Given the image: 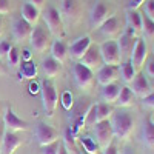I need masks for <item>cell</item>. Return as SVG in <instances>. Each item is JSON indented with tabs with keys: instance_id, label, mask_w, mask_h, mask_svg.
<instances>
[{
	"instance_id": "cell-1",
	"label": "cell",
	"mask_w": 154,
	"mask_h": 154,
	"mask_svg": "<svg viewBox=\"0 0 154 154\" xmlns=\"http://www.w3.org/2000/svg\"><path fill=\"white\" fill-rule=\"evenodd\" d=\"M109 122H111V126H112L114 137H117L120 140L128 139L134 130V119H133V116L126 111L112 112Z\"/></svg>"
},
{
	"instance_id": "cell-2",
	"label": "cell",
	"mask_w": 154,
	"mask_h": 154,
	"mask_svg": "<svg viewBox=\"0 0 154 154\" xmlns=\"http://www.w3.org/2000/svg\"><path fill=\"white\" fill-rule=\"evenodd\" d=\"M43 22L46 25V28L49 34H53L56 38H63L66 35L65 23H63V17L60 14V11L56 9L54 6H48L45 14H43Z\"/></svg>"
},
{
	"instance_id": "cell-3",
	"label": "cell",
	"mask_w": 154,
	"mask_h": 154,
	"mask_svg": "<svg viewBox=\"0 0 154 154\" xmlns=\"http://www.w3.org/2000/svg\"><path fill=\"white\" fill-rule=\"evenodd\" d=\"M40 94H42V105H43V109H45L46 116L48 117H53L54 112H56V108H57V103H59V96H57L56 85L49 79L42 80Z\"/></svg>"
},
{
	"instance_id": "cell-4",
	"label": "cell",
	"mask_w": 154,
	"mask_h": 154,
	"mask_svg": "<svg viewBox=\"0 0 154 154\" xmlns=\"http://www.w3.org/2000/svg\"><path fill=\"white\" fill-rule=\"evenodd\" d=\"M99 51L102 60H103V65H109V66H119L122 57H120V51L117 46V42L116 40H105L99 45Z\"/></svg>"
},
{
	"instance_id": "cell-5",
	"label": "cell",
	"mask_w": 154,
	"mask_h": 154,
	"mask_svg": "<svg viewBox=\"0 0 154 154\" xmlns=\"http://www.w3.org/2000/svg\"><path fill=\"white\" fill-rule=\"evenodd\" d=\"M72 79L80 89H89L94 82V72L83 66L82 63L75 62L72 65Z\"/></svg>"
},
{
	"instance_id": "cell-6",
	"label": "cell",
	"mask_w": 154,
	"mask_h": 154,
	"mask_svg": "<svg viewBox=\"0 0 154 154\" xmlns=\"http://www.w3.org/2000/svg\"><path fill=\"white\" fill-rule=\"evenodd\" d=\"M34 136H35V140L38 142V145L43 146V145H48L51 142H54V140H57L59 139V131L54 126L40 122L34 128Z\"/></svg>"
},
{
	"instance_id": "cell-7",
	"label": "cell",
	"mask_w": 154,
	"mask_h": 154,
	"mask_svg": "<svg viewBox=\"0 0 154 154\" xmlns=\"http://www.w3.org/2000/svg\"><path fill=\"white\" fill-rule=\"evenodd\" d=\"M3 126L6 131H14V133L28 130V123L25 120H22L11 106H6L3 111Z\"/></svg>"
},
{
	"instance_id": "cell-8",
	"label": "cell",
	"mask_w": 154,
	"mask_h": 154,
	"mask_svg": "<svg viewBox=\"0 0 154 154\" xmlns=\"http://www.w3.org/2000/svg\"><path fill=\"white\" fill-rule=\"evenodd\" d=\"M94 133H96V139H97V143L105 148L108 146L112 139H114V133H112V126H111V122L109 119L108 120H100L94 125Z\"/></svg>"
},
{
	"instance_id": "cell-9",
	"label": "cell",
	"mask_w": 154,
	"mask_h": 154,
	"mask_svg": "<svg viewBox=\"0 0 154 154\" xmlns=\"http://www.w3.org/2000/svg\"><path fill=\"white\" fill-rule=\"evenodd\" d=\"M148 45L145 40H142V38H136V42H134V48L131 51V56H130V62L134 65L136 69H140L143 65H145V62L148 59Z\"/></svg>"
},
{
	"instance_id": "cell-10",
	"label": "cell",
	"mask_w": 154,
	"mask_h": 154,
	"mask_svg": "<svg viewBox=\"0 0 154 154\" xmlns=\"http://www.w3.org/2000/svg\"><path fill=\"white\" fill-rule=\"evenodd\" d=\"M79 63H82L83 66H86L88 69H91L93 72L103 66V60H102V56H100L99 45H91L89 46L88 51L85 53V56L79 60Z\"/></svg>"
},
{
	"instance_id": "cell-11",
	"label": "cell",
	"mask_w": 154,
	"mask_h": 154,
	"mask_svg": "<svg viewBox=\"0 0 154 154\" xmlns=\"http://www.w3.org/2000/svg\"><path fill=\"white\" fill-rule=\"evenodd\" d=\"M109 17V8L103 2H96L89 11V25L91 28H100L102 23Z\"/></svg>"
},
{
	"instance_id": "cell-12",
	"label": "cell",
	"mask_w": 154,
	"mask_h": 154,
	"mask_svg": "<svg viewBox=\"0 0 154 154\" xmlns=\"http://www.w3.org/2000/svg\"><path fill=\"white\" fill-rule=\"evenodd\" d=\"M91 45H93V40H91V37H89V35L77 37L75 40L69 45V48H68V56H71V59L79 62L85 56V53L88 51V48Z\"/></svg>"
},
{
	"instance_id": "cell-13",
	"label": "cell",
	"mask_w": 154,
	"mask_h": 154,
	"mask_svg": "<svg viewBox=\"0 0 154 154\" xmlns=\"http://www.w3.org/2000/svg\"><path fill=\"white\" fill-rule=\"evenodd\" d=\"M29 43H31V46L35 53H43V51L49 46V35L42 26H35L31 31Z\"/></svg>"
},
{
	"instance_id": "cell-14",
	"label": "cell",
	"mask_w": 154,
	"mask_h": 154,
	"mask_svg": "<svg viewBox=\"0 0 154 154\" xmlns=\"http://www.w3.org/2000/svg\"><path fill=\"white\" fill-rule=\"evenodd\" d=\"M31 31H32V26L25 22L22 17H16L12 20V26H11V32H12V38L16 42H25L28 40L29 35H31Z\"/></svg>"
},
{
	"instance_id": "cell-15",
	"label": "cell",
	"mask_w": 154,
	"mask_h": 154,
	"mask_svg": "<svg viewBox=\"0 0 154 154\" xmlns=\"http://www.w3.org/2000/svg\"><path fill=\"white\" fill-rule=\"evenodd\" d=\"M130 88H131L133 94H134L136 97H140V99H143V97H146L148 94L152 93L151 83H149V80H148V77H145L143 72L136 74V77H134V80L131 82V86H130Z\"/></svg>"
},
{
	"instance_id": "cell-16",
	"label": "cell",
	"mask_w": 154,
	"mask_h": 154,
	"mask_svg": "<svg viewBox=\"0 0 154 154\" xmlns=\"http://www.w3.org/2000/svg\"><path fill=\"white\" fill-rule=\"evenodd\" d=\"M100 34L106 37L108 40H111L112 37L119 35L120 31H122V23H120V19L117 16H109L103 23H102V26L99 28Z\"/></svg>"
},
{
	"instance_id": "cell-17",
	"label": "cell",
	"mask_w": 154,
	"mask_h": 154,
	"mask_svg": "<svg viewBox=\"0 0 154 154\" xmlns=\"http://www.w3.org/2000/svg\"><path fill=\"white\" fill-rule=\"evenodd\" d=\"M116 42H117V46H119V51H120V57H122V59H130L131 51H133V48H134L136 35L125 29Z\"/></svg>"
},
{
	"instance_id": "cell-18",
	"label": "cell",
	"mask_w": 154,
	"mask_h": 154,
	"mask_svg": "<svg viewBox=\"0 0 154 154\" xmlns=\"http://www.w3.org/2000/svg\"><path fill=\"white\" fill-rule=\"evenodd\" d=\"M97 82L105 86L109 83H116V80L120 79L119 74V66H109V65H103L100 69H97Z\"/></svg>"
},
{
	"instance_id": "cell-19",
	"label": "cell",
	"mask_w": 154,
	"mask_h": 154,
	"mask_svg": "<svg viewBox=\"0 0 154 154\" xmlns=\"http://www.w3.org/2000/svg\"><path fill=\"white\" fill-rule=\"evenodd\" d=\"M125 20H126V31H130L134 35L142 31V16L139 14L137 9H126Z\"/></svg>"
},
{
	"instance_id": "cell-20",
	"label": "cell",
	"mask_w": 154,
	"mask_h": 154,
	"mask_svg": "<svg viewBox=\"0 0 154 154\" xmlns=\"http://www.w3.org/2000/svg\"><path fill=\"white\" fill-rule=\"evenodd\" d=\"M22 145V139L14 131H5L2 140V151L3 154H14L16 149Z\"/></svg>"
},
{
	"instance_id": "cell-21",
	"label": "cell",
	"mask_w": 154,
	"mask_h": 154,
	"mask_svg": "<svg viewBox=\"0 0 154 154\" xmlns=\"http://www.w3.org/2000/svg\"><path fill=\"white\" fill-rule=\"evenodd\" d=\"M51 57L56 59L60 65L68 60V48H66L65 42H63L62 38H56V40L51 43Z\"/></svg>"
},
{
	"instance_id": "cell-22",
	"label": "cell",
	"mask_w": 154,
	"mask_h": 154,
	"mask_svg": "<svg viewBox=\"0 0 154 154\" xmlns=\"http://www.w3.org/2000/svg\"><path fill=\"white\" fill-rule=\"evenodd\" d=\"M20 17L32 26V25H35L38 22V19H40V9L35 8L34 5H31L29 2H26L20 8Z\"/></svg>"
},
{
	"instance_id": "cell-23",
	"label": "cell",
	"mask_w": 154,
	"mask_h": 154,
	"mask_svg": "<svg viewBox=\"0 0 154 154\" xmlns=\"http://www.w3.org/2000/svg\"><path fill=\"white\" fill-rule=\"evenodd\" d=\"M119 74H120V79L123 80L125 85H131V82L134 80V77L137 74V69L134 68V65L130 60H126V62H120Z\"/></svg>"
},
{
	"instance_id": "cell-24",
	"label": "cell",
	"mask_w": 154,
	"mask_h": 154,
	"mask_svg": "<svg viewBox=\"0 0 154 154\" xmlns=\"http://www.w3.org/2000/svg\"><path fill=\"white\" fill-rule=\"evenodd\" d=\"M120 85L117 83H109V85H105L103 89H102V100L105 102V103H116V100L119 97V93H120Z\"/></svg>"
},
{
	"instance_id": "cell-25",
	"label": "cell",
	"mask_w": 154,
	"mask_h": 154,
	"mask_svg": "<svg viewBox=\"0 0 154 154\" xmlns=\"http://www.w3.org/2000/svg\"><path fill=\"white\" fill-rule=\"evenodd\" d=\"M42 69L48 79H54L56 75L60 74V63L53 57H46L42 60Z\"/></svg>"
},
{
	"instance_id": "cell-26",
	"label": "cell",
	"mask_w": 154,
	"mask_h": 154,
	"mask_svg": "<svg viewBox=\"0 0 154 154\" xmlns=\"http://www.w3.org/2000/svg\"><path fill=\"white\" fill-rule=\"evenodd\" d=\"M19 75L22 79H35L37 77V65L32 60H22L19 65Z\"/></svg>"
},
{
	"instance_id": "cell-27",
	"label": "cell",
	"mask_w": 154,
	"mask_h": 154,
	"mask_svg": "<svg viewBox=\"0 0 154 154\" xmlns=\"http://www.w3.org/2000/svg\"><path fill=\"white\" fill-rule=\"evenodd\" d=\"M134 97L136 96L133 94L131 88L128 85H125V86L120 88V93H119L117 100H116V105L120 106V108H128V106H131L134 103Z\"/></svg>"
},
{
	"instance_id": "cell-28",
	"label": "cell",
	"mask_w": 154,
	"mask_h": 154,
	"mask_svg": "<svg viewBox=\"0 0 154 154\" xmlns=\"http://www.w3.org/2000/svg\"><path fill=\"white\" fill-rule=\"evenodd\" d=\"M143 142L149 148L154 146V120L151 117L143 122Z\"/></svg>"
},
{
	"instance_id": "cell-29",
	"label": "cell",
	"mask_w": 154,
	"mask_h": 154,
	"mask_svg": "<svg viewBox=\"0 0 154 154\" xmlns=\"http://www.w3.org/2000/svg\"><path fill=\"white\" fill-rule=\"evenodd\" d=\"M80 145H82V148H83V151L86 154H97V152H100V145L97 143V140H94L93 137H89V136L80 137Z\"/></svg>"
},
{
	"instance_id": "cell-30",
	"label": "cell",
	"mask_w": 154,
	"mask_h": 154,
	"mask_svg": "<svg viewBox=\"0 0 154 154\" xmlns=\"http://www.w3.org/2000/svg\"><path fill=\"white\" fill-rule=\"evenodd\" d=\"M99 122V117H97V106L96 105H91L89 109L86 111L85 114V119H83V128H94V125Z\"/></svg>"
},
{
	"instance_id": "cell-31",
	"label": "cell",
	"mask_w": 154,
	"mask_h": 154,
	"mask_svg": "<svg viewBox=\"0 0 154 154\" xmlns=\"http://www.w3.org/2000/svg\"><path fill=\"white\" fill-rule=\"evenodd\" d=\"M97 106V117H99V122L100 120H108L111 116H112V106L109 103H105V102H100V103L96 105Z\"/></svg>"
},
{
	"instance_id": "cell-32",
	"label": "cell",
	"mask_w": 154,
	"mask_h": 154,
	"mask_svg": "<svg viewBox=\"0 0 154 154\" xmlns=\"http://www.w3.org/2000/svg\"><path fill=\"white\" fill-rule=\"evenodd\" d=\"M140 32H143L145 38L152 40L154 38V20L148 19L146 16H142V31Z\"/></svg>"
},
{
	"instance_id": "cell-33",
	"label": "cell",
	"mask_w": 154,
	"mask_h": 154,
	"mask_svg": "<svg viewBox=\"0 0 154 154\" xmlns=\"http://www.w3.org/2000/svg\"><path fill=\"white\" fill-rule=\"evenodd\" d=\"M6 59H8V65H9L11 68H17V66L20 65V62H22L20 53H19V49H17L16 46H12V48L9 49V53L6 54Z\"/></svg>"
},
{
	"instance_id": "cell-34",
	"label": "cell",
	"mask_w": 154,
	"mask_h": 154,
	"mask_svg": "<svg viewBox=\"0 0 154 154\" xmlns=\"http://www.w3.org/2000/svg\"><path fill=\"white\" fill-rule=\"evenodd\" d=\"M75 6H77L75 0H63V3H62V12H60V14H65L68 17L74 16L75 14Z\"/></svg>"
},
{
	"instance_id": "cell-35",
	"label": "cell",
	"mask_w": 154,
	"mask_h": 154,
	"mask_svg": "<svg viewBox=\"0 0 154 154\" xmlns=\"http://www.w3.org/2000/svg\"><path fill=\"white\" fill-rule=\"evenodd\" d=\"M60 145H62V142L57 139V140H54V142H51V143H48V145H43V146L40 148V152H42V154H59Z\"/></svg>"
},
{
	"instance_id": "cell-36",
	"label": "cell",
	"mask_w": 154,
	"mask_h": 154,
	"mask_svg": "<svg viewBox=\"0 0 154 154\" xmlns=\"http://www.w3.org/2000/svg\"><path fill=\"white\" fill-rule=\"evenodd\" d=\"M142 6H143V11H145V16L148 19L154 20V0H146Z\"/></svg>"
},
{
	"instance_id": "cell-37",
	"label": "cell",
	"mask_w": 154,
	"mask_h": 154,
	"mask_svg": "<svg viewBox=\"0 0 154 154\" xmlns=\"http://www.w3.org/2000/svg\"><path fill=\"white\" fill-rule=\"evenodd\" d=\"M11 48H12V45L9 40H0V57H5L9 53Z\"/></svg>"
},
{
	"instance_id": "cell-38",
	"label": "cell",
	"mask_w": 154,
	"mask_h": 154,
	"mask_svg": "<svg viewBox=\"0 0 154 154\" xmlns=\"http://www.w3.org/2000/svg\"><path fill=\"white\" fill-rule=\"evenodd\" d=\"M11 11L9 0H0V16H6Z\"/></svg>"
},
{
	"instance_id": "cell-39",
	"label": "cell",
	"mask_w": 154,
	"mask_h": 154,
	"mask_svg": "<svg viewBox=\"0 0 154 154\" xmlns=\"http://www.w3.org/2000/svg\"><path fill=\"white\" fill-rule=\"evenodd\" d=\"M102 154H119V149H117V145H116L114 142H111L108 146L103 148V151H102Z\"/></svg>"
},
{
	"instance_id": "cell-40",
	"label": "cell",
	"mask_w": 154,
	"mask_h": 154,
	"mask_svg": "<svg viewBox=\"0 0 154 154\" xmlns=\"http://www.w3.org/2000/svg\"><path fill=\"white\" fill-rule=\"evenodd\" d=\"M142 100H143V105H145V106L154 109V91H152L151 94H148L146 97H143Z\"/></svg>"
},
{
	"instance_id": "cell-41",
	"label": "cell",
	"mask_w": 154,
	"mask_h": 154,
	"mask_svg": "<svg viewBox=\"0 0 154 154\" xmlns=\"http://www.w3.org/2000/svg\"><path fill=\"white\" fill-rule=\"evenodd\" d=\"M146 0H130V5H128V9H139Z\"/></svg>"
},
{
	"instance_id": "cell-42",
	"label": "cell",
	"mask_w": 154,
	"mask_h": 154,
	"mask_svg": "<svg viewBox=\"0 0 154 154\" xmlns=\"http://www.w3.org/2000/svg\"><path fill=\"white\" fill-rule=\"evenodd\" d=\"M146 75L148 77H154V59L146 63Z\"/></svg>"
},
{
	"instance_id": "cell-43",
	"label": "cell",
	"mask_w": 154,
	"mask_h": 154,
	"mask_svg": "<svg viewBox=\"0 0 154 154\" xmlns=\"http://www.w3.org/2000/svg\"><path fill=\"white\" fill-rule=\"evenodd\" d=\"M28 2H29L31 5H34L35 8H38V9H40V8L45 5V2H46V0H28Z\"/></svg>"
},
{
	"instance_id": "cell-44",
	"label": "cell",
	"mask_w": 154,
	"mask_h": 154,
	"mask_svg": "<svg viewBox=\"0 0 154 154\" xmlns=\"http://www.w3.org/2000/svg\"><path fill=\"white\" fill-rule=\"evenodd\" d=\"M20 59H22V60H32V59H31V51H29V49H25L23 54L20 56Z\"/></svg>"
},
{
	"instance_id": "cell-45",
	"label": "cell",
	"mask_w": 154,
	"mask_h": 154,
	"mask_svg": "<svg viewBox=\"0 0 154 154\" xmlns=\"http://www.w3.org/2000/svg\"><path fill=\"white\" fill-rule=\"evenodd\" d=\"M59 154H69V152H68V146L62 143V145H60V149H59Z\"/></svg>"
},
{
	"instance_id": "cell-46",
	"label": "cell",
	"mask_w": 154,
	"mask_h": 154,
	"mask_svg": "<svg viewBox=\"0 0 154 154\" xmlns=\"http://www.w3.org/2000/svg\"><path fill=\"white\" fill-rule=\"evenodd\" d=\"M3 128H5V126H2V125H0V149H2V140H3V134H5Z\"/></svg>"
},
{
	"instance_id": "cell-47",
	"label": "cell",
	"mask_w": 154,
	"mask_h": 154,
	"mask_svg": "<svg viewBox=\"0 0 154 154\" xmlns=\"http://www.w3.org/2000/svg\"><path fill=\"white\" fill-rule=\"evenodd\" d=\"M3 34V20H2V17H0V35Z\"/></svg>"
},
{
	"instance_id": "cell-48",
	"label": "cell",
	"mask_w": 154,
	"mask_h": 154,
	"mask_svg": "<svg viewBox=\"0 0 154 154\" xmlns=\"http://www.w3.org/2000/svg\"><path fill=\"white\" fill-rule=\"evenodd\" d=\"M3 72V69H2V63H0V74H2Z\"/></svg>"
},
{
	"instance_id": "cell-49",
	"label": "cell",
	"mask_w": 154,
	"mask_h": 154,
	"mask_svg": "<svg viewBox=\"0 0 154 154\" xmlns=\"http://www.w3.org/2000/svg\"><path fill=\"white\" fill-rule=\"evenodd\" d=\"M72 154H82V152H72Z\"/></svg>"
},
{
	"instance_id": "cell-50",
	"label": "cell",
	"mask_w": 154,
	"mask_h": 154,
	"mask_svg": "<svg viewBox=\"0 0 154 154\" xmlns=\"http://www.w3.org/2000/svg\"><path fill=\"white\" fill-rule=\"evenodd\" d=\"M152 54H154V45H152Z\"/></svg>"
},
{
	"instance_id": "cell-51",
	"label": "cell",
	"mask_w": 154,
	"mask_h": 154,
	"mask_svg": "<svg viewBox=\"0 0 154 154\" xmlns=\"http://www.w3.org/2000/svg\"><path fill=\"white\" fill-rule=\"evenodd\" d=\"M126 154H134V152H126Z\"/></svg>"
},
{
	"instance_id": "cell-52",
	"label": "cell",
	"mask_w": 154,
	"mask_h": 154,
	"mask_svg": "<svg viewBox=\"0 0 154 154\" xmlns=\"http://www.w3.org/2000/svg\"><path fill=\"white\" fill-rule=\"evenodd\" d=\"M97 154H102V152H97Z\"/></svg>"
}]
</instances>
